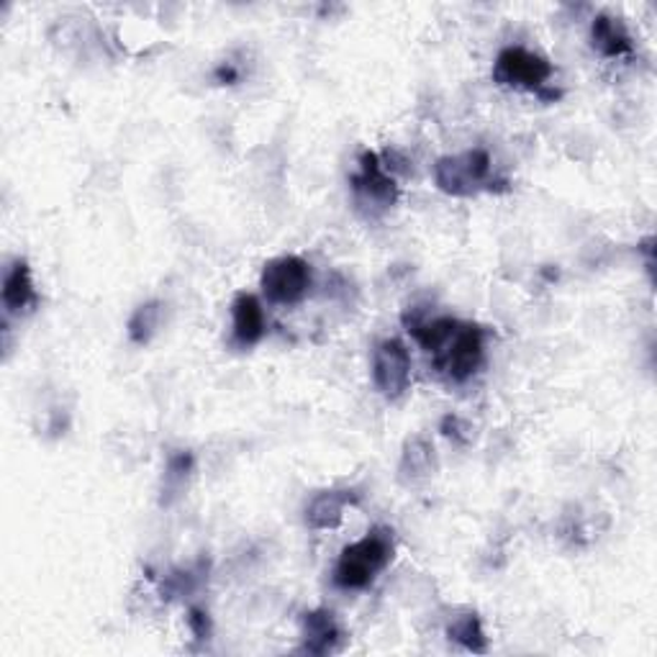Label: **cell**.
I'll list each match as a JSON object with an SVG mask.
<instances>
[{
    "label": "cell",
    "instance_id": "9a60e30c",
    "mask_svg": "<svg viewBox=\"0 0 657 657\" xmlns=\"http://www.w3.org/2000/svg\"><path fill=\"white\" fill-rule=\"evenodd\" d=\"M160 319H162L160 301L141 304L137 311L132 314V319H128V339H132L134 344H147L149 339L155 337V331L160 329Z\"/></svg>",
    "mask_w": 657,
    "mask_h": 657
},
{
    "label": "cell",
    "instance_id": "5bb4252c",
    "mask_svg": "<svg viewBox=\"0 0 657 657\" xmlns=\"http://www.w3.org/2000/svg\"><path fill=\"white\" fill-rule=\"evenodd\" d=\"M448 637L455 639L457 645H463L465 649H471V653H488V637L486 630H483V622L478 614H473V611H467V614L457 616L455 622L448 626Z\"/></svg>",
    "mask_w": 657,
    "mask_h": 657
},
{
    "label": "cell",
    "instance_id": "4fadbf2b",
    "mask_svg": "<svg viewBox=\"0 0 657 657\" xmlns=\"http://www.w3.org/2000/svg\"><path fill=\"white\" fill-rule=\"evenodd\" d=\"M591 42L603 57H624L632 52V36L626 26L619 19L607 16V13L593 19Z\"/></svg>",
    "mask_w": 657,
    "mask_h": 657
},
{
    "label": "cell",
    "instance_id": "ac0fdd59",
    "mask_svg": "<svg viewBox=\"0 0 657 657\" xmlns=\"http://www.w3.org/2000/svg\"><path fill=\"white\" fill-rule=\"evenodd\" d=\"M237 78H239V75H237V70H234V67H218V70H216V80L218 82H234Z\"/></svg>",
    "mask_w": 657,
    "mask_h": 657
},
{
    "label": "cell",
    "instance_id": "e0dca14e",
    "mask_svg": "<svg viewBox=\"0 0 657 657\" xmlns=\"http://www.w3.org/2000/svg\"><path fill=\"white\" fill-rule=\"evenodd\" d=\"M188 624L195 632L199 639H208L211 637V619L203 609H191V616H188Z\"/></svg>",
    "mask_w": 657,
    "mask_h": 657
},
{
    "label": "cell",
    "instance_id": "7a4b0ae2",
    "mask_svg": "<svg viewBox=\"0 0 657 657\" xmlns=\"http://www.w3.org/2000/svg\"><path fill=\"white\" fill-rule=\"evenodd\" d=\"M393 560V537L388 530H373L365 537L344 547L335 568V584L344 591H360L373 584L381 570Z\"/></svg>",
    "mask_w": 657,
    "mask_h": 657
},
{
    "label": "cell",
    "instance_id": "30bf717a",
    "mask_svg": "<svg viewBox=\"0 0 657 657\" xmlns=\"http://www.w3.org/2000/svg\"><path fill=\"white\" fill-rule=\"evenodd\" d=\"M360 496L354 490H324L314 496L311 503L306 506V524L311 530H337L344 519L347 506L358 503Z\"/></svg>",
    "mask_w": 657,
    "mask_h": 657
},
{
    "label": "cell",
    "instance_id": "ba28073f",
    "mask_svg": "<svg viewBox=\"0 0 657 657\" xmlns=\"http://www.w3.org/2000/svg\"><path fill=\"white\" fill-rule=\"evenodd\" d=\"M265 337V311L260 298L252 293H239L231 304V339L234 344L247 350Z\"/></svg>",
    "mask_w": 657,
    "mask_h": 657
},
{
    "label": "cell",
    "instance_id": "8fae6325",
    "mask_svg": "<svg viewBox=\"0 0 657 657\" xmlns=\"http://www.w3.org/2000/svg\"><path fill=\"white\" fill-rule=\"evenodd\" d=\"M3 306L9 314H24L36 306L32 270L24 260H16L3 277Z\"/></svg>",
    "mask_w": 657,
    "mask_h": 657
},
{
    "label": "cell",
    "instance_id": "52a82bcc",
    "mask_svg": "<svg viewBox=\"0 0 657 657\" xmlns=\"http://www.w3.org/2000/svg\"><path fill=\"white\" fill-rule=\"evenodd\" d=\"M352 191L358 195L360 206L373 211H385L396 206L398 201L396 180L383 170L381 157L375 152H365L360 157V172L352 178Z\"/></svg>",
    "mask_w": 657,
    "mask_h": 657
},
{
    "label": "cell",
    "instance_id": "6da1fadb",
    "mask_svg": "<svg viewBox=\"0 0 657 657\" xmlns=\"http://www.w3.org/2000/svg\"><path fill=\"white\" fill-rule=\"evenodd\" d=\"M434 183L442 193L455 195V199H473L478 193L509 191V180L494 175V160L480 147L437 160Z\"/></svg>",
    "mask_w": 657,
    "mask_h": 657
},
{
    "label": "cell",
    "instance_id": "277c9868",
    "mask_svg": "<svg viewBox=\"0 0 657 657\" xmlns=\"http://www.w3.org/2000/svg\"><path fill=\"white\" fill-rule=\"evenodd\" d=\"M486 358V337L478 324L460 321L455 335L434 354V365L450 383H465L478 373Z\"/></svg>",
    "mask_w": 657,
    "mask_h": 657
},
{
    "label": "cell",
    "instance_id": "3957f363",
    "mask_svg": "<svg viewBox=\"0 0 657 657\" xmlns=\"http://www.w3.org/2000/svg\"><path fill=\"white\" fill-rule=\"evenodd\" d=\"M553 78V65L547 63L542 55L524 47H506L498 52L494 63V80L501 88H517V90H534L545 101L560 98L557 90H547V80Z\"/></svg>",
    "mask_w": 657,
    "mask_h": 657
},
{
    "label": "cell",
    "instance_id": "2e32d148",
    "mask_svg": "<svg viewBox=\"0 0 657 657\" xmlns=\"http://www.w3.org/2000/svg\"><path fill=\"white\" fill-rule=\"evenodd\" d=\"M191 471H193L191 452H175V455L170 457L168 467H165V494L168 496H162V503H172L170 496H178L180 490H183Z\"/></svg>",
    "mask_w": 657,
    "mask_h": 657
},
{
    "label": "cell",
    "instance_id": "7c38bea8",
    "mask_svg": "<svg viewBox=\"0 0 657 657\" xmlns=\"http://www.w3.org/2000/svg\"><path fill=\"white\" fill-rule=\"evenodd\" d=\"M437 471V455H434V444L427 440V437H409L404 444L401 452V465H398V473H401L404 483H417L429 478Z\"/></svg>",
    "mask_w": 657,
    "mask_h": 657
},
{
    "label": "cell",
    "instance_id": "9c48e42d",
    "mask_svg": "<svg viewBox=\"0 0 657 657\" xmlns=\"http://www.w3.org/2000/svg\"><path fill=\"white\" fill-rule=\"evenodd\" d=\"M301 634H304V645H301V653L308 655H329L339 647V639H342V630H339L337 619L331 611H308L301 619Z\"/></svg>",
    "mask_w": 657,
    "mask_h": 657
},
{
    "label": "cell",
    "instance_id": "8992f818",
    "mask_svg": "<svg viewBox=\"0 0 657 657\" xmlns=\"http://www.w3.org/2000/svg\"><path fill=\"white\" fill-rule=\"evenodd\" d=\"M373 381L385 398H401L411 385V354L401 339H383L373 352Z\"/></svg>",
    "mask_w": 657,
    "mask_h": 657
},
{
    "label": "cell",
    "instance_id": "5b68a950",
    "mask_svg": "<svg viewBox=\"0 0 657 657\" xmlns=\"http://www.w3.org/2000/svg\"><path fill=\"white\" fill-rule=\"evenodd\" d=\"M260 288L275 306H296L311 288V268L304 257L283 254L262 268Z\"/></svg>",
    "mask_w": 657,
    "mask_h": 657
}]
</instances>
